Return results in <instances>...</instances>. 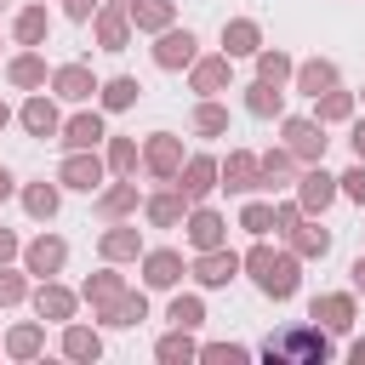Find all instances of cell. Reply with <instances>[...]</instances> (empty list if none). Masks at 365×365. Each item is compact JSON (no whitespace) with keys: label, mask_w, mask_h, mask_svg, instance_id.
Instances as JSON below:
<instances>
[{"label":"cell","mask_w":365,"mask_h":365,"mask_svg":"<svg viewBox=\"0 0 365 365\" xmlns=\"http://www.w3.org/2000/svg\"><path fill=\"white\" fill-rule=\"evenodd\" d=\"M240 268H251V279H257V291L262 297H274V302H285V297H297V251H268V245H251V257L240 262Z\"/></svg>","instance_id":"obj_1"},{"label":"cell","mask_w":365,"mask_h":365,"mask_svg":"<svg viewBox=\"0 0 365 365\" xmlns=\"http://www.w3.org/2000/svg\"><path fill=\"white\" fill-rule=\"evenodd\" d=\"M262 354L274 365H325L331 359V342H325L319 325H285V331H274L262 342Z\"/></svg>","instance_id":"obj_2"},{"label":"cell","mask_w":365,"mask_h":365,"mask_svg":"<svg viewBox=\"0 0 365 365\" xmlns=\"http://www.w3.org/2000/svg\"><path fill=\"white\" fill-rule=\"evenodd\" d=\"M285 148H291V160H325V125L319 120H285Z\"/></svg>","instance_id":"obj_3"},{"label":"cell","mask_w":365,"mask_h":365,"mask_svg":"<svg viewBox=\"0 0 365 365\" xmlns=\"http://www.w3.org/2000/svg\"><path fill=\"white\" fill-rule=\"evenodd\" d=\"M57 182H63V188H80V194H91V188L103 182V160H97L91 148H68V160H63Z\"/></svg>","instance_id":"obj_4"},{"label":"cell","mask_w":365,"mask_h":365,"mask_svg":"<svg viewBox=\"0 0 365 365\" xmlns=\"http://www.w3.org/2000/svg\"><path fill=\"white\" fill-rule=\"evenodd\" d=\"M217 177H222V188H234V194L268 188V182H262V160H257V154H245V148H234V154H228V165H217Z\"/></svg>","instance_id":"obj_5"},{"label":"cell","mask_w":365,"mask_h":365,"mask_svg":"<svg viewBox=\"0 0 365 365\" xmlns=\"http://www.w3.org/2000/svg\"><path fill=\"white\" fill-rule=\"evenodd\" d=\"M143 165H148L154 177H165V182H171V177L182 171V143H177L171 131H154V137H148V148H143Z\"/></svg>","instance_id":"obj_6"},{"label":"cell","mask_w":365,"mask_h":365,"mask_svg":"<svg viewBox=\"0 0 365 365\" xmlns=\"http://www.w3.org/2000/svg\"><path fill=\"white\" fill-rule=\"evenodd\" d=\"M177 177H182V182H177V188H182V200H188V205H200V200L217 188V160H211V154H194V160H182V171H177Z\"/></svg>","instance_id":"obj_7"},{"label":"cell","mask_w":365,"mask_h":365,"mask_svg":"<svg viewBox=\"0 0 365 365\" xmlns=\"http://www.w3.org/2000/svg\"><path fill=\"white\" fill-rule=\"evenodd\" d=\"M331 200H336V177H331L325 165H314V171H308V177L297 182V205H302L308 217H319V211H325Z\"/></svg>","instance_id":"obj_8"},{"label":"cell","mask_w":365,"mask_h":365,"mask_svg":"<svg viewBox=\"0 0 365 365\" xmlns=\"http://www.w3.org/2000/svg\"><path fill=\"white\" fill-rule=\"evenodd\" d=\"M125 40H131V11L108 0V6L97 11V46H103V51H125Z\"/></svg>","instance_id":"obj_9"},{"label":"cell","mask_w":365,"mask_h":365,"mask_svg":"<svg viewBox=\"0 0 365 365\" xmlns=\"http://www.w3.org/2000/svg\"><path fill=\"white\" fill-rule=\"evenodd\" d=\"M194 46H200V40H194L188 29H160L154 63H160V68H188V63H194Z\"/></svg>","instance_id":"obj_10"},{"label":"cell","mask_w":365,"mask_h":365,"mask_svg":"<svg viewBox=\"0 0 365 365\" xmlns=\"http://www.w3.org/2000/svg\"><path fill=\"white\" fill-rule=\"evenodd\" d=\"M257 51H262V29L251 17L222 23V57H257Z\"/></svg>","instance_id":"obj_11"},{"label":"cell","mask_w":365,"mask_h":365,"mask_svg":"<svg viewBox=\"0 0 365 365\" xmlns=\"http://www.w3.org/2000/svg\"><path fill=\"white\" fill-rule=\"evenodd\" d=\"M51 91H57V97H68V103H86V97L97 91V74H91L86 63H63V68L51 74Z\"/></svg>","instance_id":"obj_12"},{"label":"cell","mask_w":365,"mask_h":365,"mask_svg":"<svg viewBox=\"0 0 365 365\" xmlns=\"http://www.w3.org/2000/svg\"><path fill=\"white\" fill-rule=\"evenodd\" d=\"M222 240H228V222H222L217 211L194 205V217H188V245H194V251H217Z\"/></svg>","instance_id":"obj_13"},{"label":"cell","mask_w":365,"mask_h":365,"mask_svg":"<svg viewBox=\"0 0 365 365\" xmlns=\"http://www.w3.org/2000/svg\"><path fill=\"white\" fill-rule=\"evenodd\" d=\"M23 257H29V274H40V279H51V274H57V268L68 262V245H63L57 234H40V240H34V245H29Z\"/></svg>","instance_id":"obj_14"},{"label":"cell","mask_w":365,"mask_h":365,"mask_svg":"<svg viewBox=\"0 0 365 365\" xmlns=\"http://www.w3.org/2000/svg\"><path fill=\"white\" fill-rule=\"evenodd\" d=\"M234 274H240V257H234V251H222V245L194 257V279H200V285H228Z\"/></svg>","instance_id":"obj_15"},{"label":"cell","mask_w":365,"mask_h":365,"mask_svg":"<svg viewBox=\"0 0 365 365\" xmlns=\"http://www.w3.org/2000/svg\"><path fill=\"white\" fill-rule=\"evenodd\" d=\"M308 319H319L325 331H348V325H354V297H342V291H331V297H314Z\"/></svg>","instance_id":"obj_16"},{"label":"cell","mask_w":365,"mask_h":365,"mask_svg":"<svg viewBox=\"0 0 365 365\" xmlns=\"http://www.w3.org/2000/svg\"><path fill=\"white\" fill-rule=\"evenodd\" d=\"M291 80H297V91H308V97H319V91H331V86H336V63H331V57H314V63H297V68H291Z\"/></svg>","instance_id":"obj_17"},{"label":"cell","mask_w":365,"mask_h":365,"mask_svg":"<svg viewBox=\"0 0 365 365\" xmlns=\"http://www.w3.org/2000/svg\"><path fill=\"white\" fill-rule=\"evenodd\" d=\"M143 279H148L154 291H171V285L182 279V257H177V251H148V257H143Z\"/></svg>","instance_id":"obj_18"},{"label":"cell","mask_w":365,"mask_h":365,"mask_svg":"<svg viewBox=\"0 0 365 365\" xmlns=\"http://www.w3.org/2000/svg\"><path fill=\"white\" fill-rule=\"evenodd\" d=\"M23 125H29V137H57V131H63L51 97H29V103H23Z\"/></svg>","instance_id":"obj_19"},{"label":"cell","mask_w":365,"mask_h":365,"mask_svg":"<svg viewBox=\"0 0 365 365\" xmlns=\"http://www.w3.org/2000/svg\"><path fill=\"white\" fill-rule=\"evenodd\" d=\"M6 80H11L17 91H34V86H46V57H34V51L11 57V63H6Z\"/></svg>","instance_id":"obj_20"},{"label":"cell","mask_w":365,"mask_h":365,"mask_svg":"<svg viewBox=\"0 0 365 365\" xmlns=\"http://www.w3.org/2000/svg\"><path fill=\"white\" fill-rule=\"evenodd\" d=\"M228 63H234V57H200V63H188V68H194V74H188L194 91H205V97L222 91V86H228Z\"/></svg>","instance_id":"obj_21"},{"label":"cell","mask_w":365,"mask_h":365,"mask_svg":"<svg viewBox=\"0 0 365 365\" xmlns=\"http://www.w3.org/2000/svg\"><path fill=\"white\" fill-rule=\"evenodd\" d=\"M63 143H68V148H97V143H103V114H97V108H91V114H74V120L63 125Z\"/></svg>","instance_id":"obj_22"},{"label":"cell","mask_w":365,"mask_h":365,"mask_svg":"<svg viewBox=\"0 0 365 365\" xmlns=\"http://www.w3.org/2000/svg\"><path fill=\"white\" fill-rule=\"evenodd\" d=\"M80 297H86V302H91V308H97V314H103V308H108V302H120V297H125V279H120V274H108V268H103V274H91V279H86V291H80Z\"/></svg>","instance_id":"obj_23"},{"label":"cell","mask_w":365,"mask_h":365,"mask_svg":"<svg viewBox=\"0 0 365 365\" xmlns=\"http://www.w3.org/2000/svg\"><path fill=\"white\" fill-rule=\"evenodd\" d=\"M137 319H148L143 291H125L120 302H108V308H103V325H114V331H125V325H137Z\"/></svg>","instance_id":"obj_24"},{"label":"cell","mask_w":365,"mask_h":365,"mask_svg":"<svg viewBox=\"0 0 365 365\" xmlns=\"http://www.w3.org/2000/svg\"><path fill=\"white\" fill-rule=\"evenodd\" d=\"M125 11H131V23L148 29V34L171 29V0H125Z\"/></svg>","instance_id":"obj_25"},{"label":"cell","mask_w":365,"mask_h":365,"mask_svg":"<svg viewBox=\"0 0 365 365\" xmlns=\"http://www.w3.org/2000/svg\"><path fill=\"white\" fill-rule=\"evenodd\" d=\"M245 108H251L257 120H268V114L285 108V91H279L274 80H257V86H245Z\"/></svg>","instance_id":"obj_26"},{"label":"cell","mask_w":365,"mask_h":365,"mask_svg":"<svg viewBox=\"0 0 365 365\" xmlns=\"http://www.w3.org/2000/svg\"><path fill=\"white\" fill-rule=\"evenodd\" d=\"M34 308H40V319H68V314H74V291H63V285L46 279V285L34 291Z\"/></svg>","instance_id":"obj_27"},{"label":"cell","mask_w":365,"mask_h":365,"mask_svg":"<svg viewBox=\"0 0 365 365\" xmlns=\"http://www.w3.org/2000/svg\"><path fill=\"white\" fill-rule=\"evenodd\" d=\"M285 240H291V251H297V257H325V251H331V234H325V228H314V222H297Z\"/></svg>","instance_id":"obj_28"},{"label":"cell","mask_w":365,"mask_h":365,"mask_svg":"<svg viewBox=\"0 0 365 365\" xmlns=\"http://www.w3.org/2000/svg\"><path fill=\"white\" fill-rule=\"evenodd\" d=\"M314 103H319V114H314L319 125H336V120H348V114H354V91H336V86H331V91H319Z\"/></svg>","instance_id":"obj_29"},{"label":"cell","mask_w":365,"mask_h":365,"mask_svg":"<svg viewBox=\"0 0 365 365\" xmlns=\"http://www.w3.org/2000/svg\"><path fill=\"white\" fill-rule=\"evenodd\" d=\"M182 205H188L182 188H177V194H154V200H148V222H154V228H177V222H182Z\"/></svg>","instance_id":"obj_30"},{"label":"cell","mask_w":365,"mask_h":365,"mask_svg":"<svg viewBox=\"0 0 365 365\" xmlns=\"http://www.w3.org/2000/svg\"><path fill=\"white\" fill-rule=\"evenodd\" d=\"M63 354H68V359H97V354H103V336L86 331V325H68V331H63Z\"/></svg>","instance_id":"obj_31"},{"label":"cell","mask_w":365,"mask_h":365,"mask_svg":"<svg viewBox=\"0 0 365 365\" xmlns=\"http://www.w3.org/2000/svg\"><path fill=\"white\" fill-rule=\"evenodd\" d=\"M46 29H51L46 6H23V11H17V40H23V46H40V40H46Z\"/></svg>","instance_id":"obj_32"},{"label":"cell","mask_w":365,"mask_h":365,"mask_svg":"<svg viewBox=\"0 0 365 365\" xmlns=\"http://www.w3.org/2000/svg\"><path fill=\"white\" fill-rule=\"evenodd\" d=\"M23 205H29V217L51 222V217H57V188H51V182H29V188H23Z\"/></svg>","instance_id":"obj_33"},{"label":"cell","mask_w":365,"mask_h":365,"mask_svg":"<svg viewBox=\"0 0 365 365\" xmlns=\"http://www.w3.org/2000/svg\"><path fill=\"white\" fill-rule=\"evenodd\" d=\"M137 251H143L137 228H108V234H103V257H108V262H125V257H137Z\"/></svg>","instance_id":"obj_34"},{"label":"cell","mask_w":365,"mask_h":365,"mask_svg":"<svg viewBox=\"0 0 365 365\" xmlns=\"http://www.w3.org/2000/svg\"><path fill=\"white\" fill-rule=\"evenodd\" d=\"M40 348H46V331H40V325H17V331L6 336V354H11V359H34Z\"/></svg>","instance_id":"obj_35"},{"label":"cell","mask_w":365,"mask_h":365,"mask_svg":"<svg viewBox=\"0 0 365 365\" xmlns=\"http://www.w3.org/2000/svg\"><path fill=\"white\" fill-rule=\"evenodd\" d=\"M154 354H160L165 365H182V359H200V348H194V336H188L182 325H177L171 336H160V348H154Z\"/></svg>","instance_id":"obj_36"},{"label":"cell","mask_w":365,"mask_h":365,"mask_svg":"<svg viewBox=\"0 0 365 365\" xmlns=\"http://www.w3.org/2000/svg\"><path fill=\"white\" fill-rule=\"evenodd\" d=\"M97 91H103V108H131L143 86H137L131 74H114V80H108V86H97Z\"/></svg>","instance_id":"obj_37"},{"label":"cell","mask_w":365,"mask_h":365,"mask_svg":"<svg viewBox=\"0 0 365 365\" xmlns=\"http://www.w3.org/2000/svg\"><path fill=\"white\" fill-rule=\"evenodd\" d=\"M291 68H297V63H291L285 51H257V80H274V86H279V80H291Z\"/></svg>","instance_id":"obj_38"},{"label":"cell","mask_w":365,"mask_h":365,"mask_svg":"<svg viewBox=\"0 0 365 365\" xmlns=\"http://www.w3.org/2000/svg\"><path fill=\"white\" fill-rule=\"evenodd\" d=\"M194 131H200V137H222V131H228V108L200 103V108H194Z\"/></svg>","instance_id":"obj_39"},{"label":"cell","mask_w":365,"mask_h":365,"mask_svg":"<svg viewBox=\"0 0 365 365\" xmlns=\"http://www.w3.org/2000/svg\"><path fill=\"white\" fill-rule=\"evenodd\" d=\"M131 205H137V182H120V188H108V194L97 200V211H103V217H125Z\"/></svg>","instance_id":"obj_40"},{"label":"cell","mask_w":365,"mask_h":365,"mask_svg":"<svg viewBox=\"0 0 365 365\" xmlns=\"http://www.w3.org/2000/svg\"><path fill=\"white\" fill-rule=\"evenodd\" d=\"M257 160H262V182H268V188L291 177V148H268V154H257Z\"/></svg>","instance_id":"obj_41"},{"label":"cell","mask_w":365,"mask_h":365,"mask_svg":"<svg viewBox=\"0 0 365 365\" xmlns=\"http://www.w3.org/2000/svg\"><path fill=\"white\" fill-rule=\"evenodd\" d=\"M240 228H245V234H257V240H262V234H268V228H274V205H262V200H251V205H245V211H240Z\"/></svg>","instance_id":"obj_42"},{"label":"cell","mask_w":365,"mask_h":365,"mask_svg":"<svg viewBox=\"0 0 365 365\" xmlns=\"http://www.w3.org/2000/svg\"><path fill=\"white\" fill-rule=\"evenodd\" d=\"M165 319H171V325H182V331H194V325L205 319V302H200V297H177Z\"/></svg>","instance_id":"obj_43"},{"label":"cell","mask_w":365,"mask_h":365,"mask_svg":"<svg viewBox=\"0 0 365 365\" xmlns=\"http://www.w3.org/2000/svg\"><path fill=\"white\" fill-rule=\"evenodd\" d=\"M200 359H205V365H240L245 348H240V342H211V348H200Z\"/></svg>","instance_id":"obj_44"},{"label":"cell","mask_w":365,"mask_h":365,"mask_svg":"<svg viewBox=\"0 0 365 365\" xmlns=\"http://www.w3.org/2000/svg\"><path fill=\"white\" fill-rule=\"evenodd\" d=\"M23 297H29V279L11 274V268H0V308H11V302H23Z\"/></svg>","instance_id":"obj_45"},{"label":"cell","mask_w":365,"mask_h":365,"mask_svg":"<svg viewBox=\"0 0 365 365\" xmlns=\"http://www.w3.org/2000/svg\"><path fill=\"white\" fill-rule=\"evenodd\" d=\"M108 165H114V171H131V165H137V143H131V137H114V143H108Z\"/></svg>","instance_id":"obj_46"},{"label":"cell","mask_w":365,"mask_h":365,"mask_svg":"<svg viewBox=\"0 0 365 365\" xmlns=\"http://www.w3.org/2000/svg\"><path fill=\"white\" fill-rule=\"evenodd\" d=\"M336 182H342V194H348V200H365V160H359L354 171H342Z\"/></svg>","instance_id":"obj_47"},{"label":"cell","mask_w":365,"mask_h":365,"mask_svg":"<svg viewBox=\"0 0 365 365\" xmlns=\"http://www.w3.org/2000/svg\"><path fill=\"white\" fill-rule=\"evenodd\" d=\"M297 222H302V205H274V228L279 234H291Z\"/></svg>","instance_id":"obj_48"},{"label":"cell","mask_w":365,"mask_h":365,"mask_svg":"<svg viewBox=\"0 0 365 365\" xmlns=\"http://www.w3.org/2000/svg\"><path fill=\"white\" fill-rule=\"evenodd\" d=\"M63 11H68V17H74V23H86V17H91V11H97V0H63Z\"/></svg>","instance_id":"obj_49"},{"label":"cell","mask_w":365,"mask_h":365,"mask_svg":"<svg viewBox=\"0 0 365 365\" xmlns=\"http://www.w3.org/2000/svg\"><path fill=\"white\" fill-rule=\"evenodd\" d=\"M348 143H354V160H365V120H354V137Z\"/></svg>","instance_id":"obj_50"},{"label":"cell","mask_w":365,"mask_h":365,"mask_svg":"<svg viewBox=\"0 0 365 365\" xmlns=\"http://www.w3.org/2000/svg\"><path fill=\"white\" fill-rule=\"evenodd\" d=\"M6 257H17V240H11L6 228H0V262H6Z\"/></svg>","instance_id":"obj_51"},{"label":"cell","mask_w":365,"mask_h":365,"mask_svg":"<svg viewBox=\"0 0 365 365\" xmlns=\"http://www.w3.org/2000/svg\"><path fill=\"white\" fill-rule=\"evenodd\" d=\"M348 274H354V291H365V257H359V262H354Z\"/></svg>","instance_id":"obj_52"},{"label":"cell","mask_w":365,"mask_h":365,"mask_svg":"<svg viewBox=\"0 0 365 365\" xmlns=\"http://www.w3.org/2000/svg\"><path fill=\"white\" fill-rule=\"evenodd\" d=\"M348 359H354V365H365V336H359V342L348 348Z\"/></svg>","instance_id":"obj_53"},{"label":"cell","mask_w":365,"mask_h":365,"mask_svg":"<svg viewBox=\"0 0 365 365\" xmlns=\"http://www.w3.org/2000/svg\"><path fill=\"white\" fill-rule=\"evenodd\" d=\"M6 194H11V171L0 165V200H6Z\"/></svg>","instance_id":"obj_54"},{"label":"cell","mask_w":365,"mask_h":365,"mask_svg":"<svg viewBox=\"0 0 365 365\" xmlns=\"http://www.w3.org/2000/svg\"><path fill=\"white\" fill-rule=\"evenodd\" d=\"M6 120H11V108H6V103H0V131H6Z\"/></svg>","instance_id":"obj_55"},{"label":"cell","mask_w":365,"mask_h":365,"mask_svg":"<svg viewBox=\"0 0 365 365\" xmlns=\"http://www.w3.org/2000/svg\"><path fill=\"white\" fill-rule=\"evenodd\" d=\"M114 6H125V0H114Z\"/></svg>","instance_id":"obj_56"},{"label":"cell","mask_w":365,"mask_h":365,"mask_svg":"<svg viewBox=\"0 0 365 365\" xmlns=\"http://www.w3.org/2000/svg\"><path fill=\"white\" fill-rule=\"evenodd\" d=\"M0 6H6V0H0Z\"/></svg>","instance_id":"obj_57"}]
</instances>
